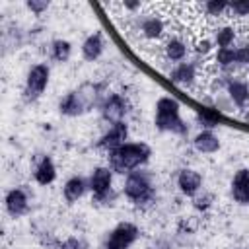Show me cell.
Wrapping results in <instances>:
<instances>
[{"label": "cell", "mask_w": 249, "mask_h": 249, "mask_svg": "<svg viewBox=\"0 0 249 249\" xmlns=\"http://www.w3.org/2000/svg\"><path fill=\"white\" fill-rule=\"evenodd\" d=\"M152 156V150L144 142H126L121 148L109 152V163L113 171L119 173H132L136 167L144 165L148 158Z\"/></svg>", "instance_id": "1"}, {"label": "cell", "mask_w": 249, "mask_h": 249, "mask_svg": "<svg viewBox=\"0 0 249 249\" xmlns=\"http://www.w3.org/2000/svg\"><path fill=\"white\" fill-rule=\"evenodd\" d=\"M156 126L160 130L185 134L187 124L179 115V103L171 97H160L156 103Z\"/></svg>", "instance_id": "2"}, {"label": "cell", "mask_w": 249, "mask_h": 249, "mask_svg": "<svg viewBox=\"0 0 249 249\" xmlns=\"http://www.w3.org/2000/svg\"><path fill=\"white\" fill-rule=\"evenodd\" d=\"M124 195L128 200H132L134 204H142L148 202L154 196V189L150 185V179L146 173L142 171H132L128 173L126 181H124Z\"/></svg>", "instance_id": "3"}, {"label": "cell", "mask_w": 249, "mask_h": 249, "mask_svg": "<svg viewBox=\"0 0 249 249\" xmlns=\"http://www.w3.org/2000/svg\"><path fill=\"white\" fill-rule=\"evenodd\" d=\"M111 181H113V171L109 167H97L93 169L91 177H89V189L93 191V198L99 204H111V200L115 198L113 191H111Z\"/></svg>", "instance_id": "4"}, {"label": "cell", "mask_w": 249, "mask_h": 249, "mask_svg": "<svg viewBox=\"0 0 249 249\" xmlns=\"http://www.w3.org/2000/svg\"><path fill=\"white\" fill-rule=\"evenodd\" d=\"M49 66L47 64H35L29 74H27V80H25V89H23V97L25 101H35L47 88L49 84Z\"/></svg>", "instance_id": "5"}, {"label": "cell", "mask_w": 249, "mask_h": 249, "mask_svg": "<svg viewBox=\"0 0 249 249\" xmlns=\"http://www.w3.org/2000/svg\"><path fill=\"white\" fill-rule=\"evenodd\" d=\"M138 237V228L130 222L119 224L107 237L105 249H128Z\"/></svg>", "instance_id": "6"}, {"label": "cell", "mask_w": 249, "mask_h": 249, "mask_svg": "<svg viewBox=\"0 0 249 249\" xmlns=\"http://www.w3.org/2000/svg\"><path fill=\"white\" fill-rule=\"evenodd\" d=\"M126 136H128V126H126L124 123L111 124V128H109V130L99 138L97 148L107 150V154H109V152H113V150L121 148L123 144H126V142H124V140H126Z\"/></svg>", "instance_id": "7"}, {"label": "cell", "mask_w": 249, "mask_h": 249, "mask_svg": "<svg viewBox=\"0 0 249 249\" xmlns=\"http://www.w3.org/2000/svg\"><path fill=\"white\" fill-rule=\"evenodd\" d=\"M126 113V101L119 95V93H111L103 105H101V115L107 123L111 124H117V123H123V117Z\"/></svg>", "instance_id": "8"}, {"label": "cell", "mask_w": 249, "mask_h": 249, "mask_svg": "<svg viewBox=\"0 0 249 249\" xmlns=\"http://www.w3.org/2000/svg\"><path fill=\"white\" fill-rule=\"evenodd\" d=\"M231 196L239 204H249V169L241 167L231 179Z\"/></svg>", "instance_id": "9"}, {"label": "cell", "mask_w": 249, "mask_h": 249, "mask_svg": "<svg viewBox=\"0 0 249 249\" xmlns=\"http://www.w3.org/2000/svg\"><path fill=\"white\" fill-rule=\"evenodd\" d=\"M177 185H179V189H181V193H183V195H187V196H195V195L198 193L200 185H202V177H200V173H198V171L185 167V169H181V171H179Z\"/></svg>", "instance_id": "10"}, {"label": "cell", "mask_w": 249, "mask_h": 249, "mask_svg": "<svg viewBox=\"0 0 249 249\" xmlns=\"http://www.w3.org/2000/svg\"><path fill=\"white\" fill-rule=\"evenodd\" d=\"M6 210L16 218L27 212V196L21 189H12L6 195Z\"/></svg>", "instance_id": "11"}, {"label": "cell", "mask_w": 249, "mask_h": 249, "mask_svg": "<svg viewBox=\"0 0 249 249\" xmlns=\"http://www.w3.org/2000/svg\"><path fill=\"white\" fill-rule=\"evenodd\" d=\"M193 144H195V148H196L200 154H214V152L220 148V140H218V136H216L212 130H202V132H198V134L195 136Z\"/></svg>", "instance_id": "12"}, {"label": "cell", "mask_w": 249, "mask_h": 249, "mask_svg": "<svg viewBox=\"0 0 249 249\" xmlns=\"http://www.w3.org/2000/svg\"><path fill=\"white\" fill-rule=\"evenodd\" d=\"M58 109H60V113L66 115V117H76V115L86 113V107L82 105V101H80V97L76 95V91L66 93V95L60 99Z\"/></svg>", "instance_id": "13"}, {"label": "cell", "mask_w": 249, "mask_h": 249, "mask_svg": "<svg viewBox=\"0 0 249 249\" xmlns=\"http://www.w3.org/2000/svg\"><path fill=\"white\" fill-rule=\"evenodd\" d=\"M103 53V39H101V33H91L84 45H82V54L86 60H97Z\"/></svg>", "instance_id": "14"}, {"label": "cell", "mask_w": 249, "mask_h": 249, "mask_svg": "<svg viewBox=\"0 0 249 249\" xmlns=\"http://www.w3.org/2000/svg\"><path fill=\"white\" fill-rule=\"evenodd\" d=\"M54 177H56V167H54L53 160L45 156V158L39 161V165L35 167V181H37L39 185H49V183L54 181Z\"/></svg>", "instance_id": "15"}, {"label": "cell", "mask_w": 249, "mask_h": 249, "mask_svg": "<svg viewBox=\"0 0 249 249\" xmlns=\"http://www.w3.org/2000/svg\"><path fill=\"white\" fill-rule=\"evenodd\" d=\"M228 93H230V97L233 99L235 105L243 107L249 99V86L241 80H230L228 82Z\"/></svg>", "instance_id": "16"}, {"label": "cell", "mask_w": 249, "mask_h": 249, "mask_svg": "<svg viewBox=\"0 0 249 249\" xmlns=\"http://www.w3.org/2000/svg\"><path fill=\"white\" fill-rule=\"evenodd\" d=\"M86 193V181L82 177H72L64 185V198L68 202H76Z\"/></svg>", "instance_id": "17"}, {"label": "cell", "mask_w": 249, "mask_h": 249, "mask_svg": "<svg viewBox=\"0 0 249 249\" xmlns=\"http://www.w3.org/2000/svg\"><path fill=\"white\" fill-rule=\"evenodd\" d=\"M171 80L175 84H181V86H187L195 80V64H189V62H183L179 64L173 72H171Z\"/></svg>", "instance_id": "18"}, {"label": "cell", "mask_w": 249, "mask_h": 249, "mask_svg": "<svg viewBox=\"0 0 249 249\" xmlns=\"http://www.w3.org/2000/svg\"><path fill=\"white\" fill-rule=\"evenodd\" d=\"M163 31H165V25H163V21H161L160 18H156V16L146 18V19L142 21V33H144L146 37H150V39L161 37Z\"/></svg>", "instance_id": "19"}, {"label": "cell", "mask_w": 249, "mask_h": 249, "mask_svg": "<svg viewBox=\"0 0 249 249\" xmlns=\"http://www.w3.org/2000/svg\"><path fill=\"white\" fill-rule=\"evenodd\" d=\"M165 54H167L169 60H183L185 54H187V47L179 39H169L165 43Z\"/></svg>", "instance_id": "20"}, {"label": "cell", "mask_w": 249, "mask_h": 249, "mask_svg": "<svg viewBox=\"0 0 249 249\" xmlns=\"http://www.w3.org/2000/svg\"><path fill=\"white\" fill-rule=\"evenodd\" d=\"M70 53H72V45L64 39H56L53 43V58L58 60V62H64L70 58Z\"/></svg>", "instance_id": "21"}, {"label": "cell", "mask_w": 249, "mask_h": 249, "mask_svg": "<svg viewBox=\"0 0 249 249\" xmlns=\"http://www.w3.org/2000/svg\"><path fill=\"white\" fill-rule=\"evenodd\" d=\"M202 8L206 10L208 16H222V12L230 10V2H224V0H212V2H206Z\"/></svg>", "instance_id": "22"}, {"label": "cell", "mask_w": 249, "mask_h": 249, "mask_svg": "<svg viewBox=\"0 0 249 249\" xmlns=\"http://www.w3.org/2000/svg\"><path fill=\"white\" fill-rule=\"evenodd\" d=\"M233 37H235V33H233V29H230V27H224V29L216 31V43H218L220 49H228V47L231 45Z\"/></svg>", "instance_id": "23"}, {"label": "cell", "mask_w": 249, "mask_h": 249, "mask_svg": "<svg viewBox=\"0 0 249 249\" xmlns=\"http://www.w3.org/2000/svg\"><path fill=\"white\" fill-rule=\"evenodd\" d=\"M216 60H218V64H222V66L233 64V62H235V49H231V47H228V49H218Z\"/></svg>", "instance_id": "24"}, {"label": "cell", "mask_w": 249, "mask_h": 249, "mask_svg": "<svg viewBox=\"0 0 249 249\" xmlns=\"http://www.w3.org/2000/svg\"><path fill=\"white\" fill-rule=\"evenodd\" d=\"M56 249H88V247H86V243H84L82 239H76V237H68L66 241L58 243V245H56Z\"/></svg>", "instance_id": "25"}, {"label": "cell", "mask_w": 249, "mask_h": 249, "mask_svg": "<svg viewBox=\"0 0 249 249\" xmlns=\"http://www.w3.org/2000/svg\"><path fill=\"white\" fill-rule=\"evenodd\" d=\"M230 12L237 16H249V0L245 2H230Z\"/></svg>", "instance_id": "26"}, {"label": "cell", "mask_w": 249, "mask_h": 249, "mask_svg": "<svg viewBox=\"0 0 249 249\" xmlns=\"http://www.w3.org/2000/svg\"><path fill=\"white\" fill-rule=\"evenodd\" d=\"M27 8L33 12V14H43L47 8H49V2L47 0H27Z\"/></svg>", "instance_id": "27"}, {"label": "cell", "mask_w": 249, "mask_h": 249, "mask_svg": "<svg viewBox=\"0 0 249 249\" xmlns=\"http://www.w3.org/2000/svg\"><path fill=\"white\" fill-rule=\"evenodd\" d=\"M235 62H239V64H249V47H239V49H235Z\"/></svg>", "instance_id": "28"}, {"label": "cell", "mask_w": 249, "mask_h": 249, "mask_svg": "<svg viewBox=\"0 0 249 249\" xmlns=\"http://www.w3.org/2000/svg\"><path fill=\"white\" fill-rule=\"evenodd\" d=\"M210 51H212V43H210L208 39H202V41L196 43V53L206 54V53H210Z\"/></svg>", "instance_id": "29"}, {"label": "cell", "mask_w": 249, "mask_h": 249, "mask_svg": "<svg viewBox=\"0 0 249 249\" xmlns=\"http://www.w3.org/2000/svg\"><path fill=\"white\" fill-rule=\"evenodd\" d=\"M208 204H210V196H208V195H206V196H198V198H195V208H198V210L208 208Z\"/></svg>", "instance_id": "30"}]
</instances>
